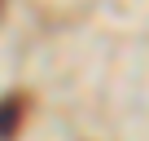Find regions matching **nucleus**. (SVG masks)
Segmentation results:
<instances>
[{"instance_id":"obj_1","label":"nucleus","mask_w":149,"mask_h":141,"mask_svg":"<svg viewBox=\"0 0 149 141\" xmlns=\"http://www.w3.org/2000/svg\"><path fill=\"white\" fill-rule=\"evenodd\" d=\"M22 115H26V97H22V93L0 97V141H13V137H18Z\"/></svg>"}]
</instances>
